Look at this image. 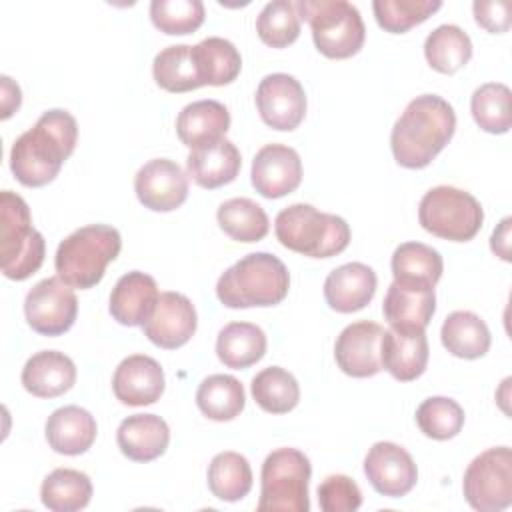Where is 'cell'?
<instances>
[{"label": "cell", "mask_w": 512, "mask_h": 512, "mask_svg": "<svg viewBox=\"0 0 512 512\" xmlns=\"http://www.w3.org/2000/svg\"><path fill=\"white\" fill-rule=\"evenodd\" d=\"M76 140V118L62 108L46 110L30 130L14 140L10 170L24 186H44L58 176L64 160L74 152Z\"/></svg>", "instance_id": "cell-1"}, {"label": "cell", "mask_w": 512, "mask_h": 512, "mask_svg": "<svg viewBox=\"0 0 512 512\" xmlns=\"http://www.w3.org/2000/svg\"><path fill=\"white\" fill-rule=\"evenodd\" d=\"M456 130V114L438 94H420L408 102L392 126L390 148L404 168H426L450 142Z\"/></svg>", "instance_id": "cell-2"}, {"label": "cell", "mask_w": 512, "mask_h": 512, "mask_svg": "<svg viewBox=\"0 0 512 512\" xmlns=\"http://www.w3.org/2000/svg\"><path fill=\"white\" fill-rule=\"evenodd\" d=\"M290 288L284 262L270 252H252L234 262L216 282V296L228 308L274 306Z\"/></svg>", "instance_id": "cell-3"}, {"label": "cell", "mask_w": 512, "mask_h": 512, "mask_svg": "<svg viewBox=\"0 0 512 512\" xmlns=\"http://www.w3.org/2000/svg\"><path fill=\"white\" fill-rule=\"evenodd\" d=\"M274 232L284 248L310 258L336 256L350 242V226L342 216L320 212L304 202L280 210Z\"/></svg>", "instance_id": "cell-4"}, {"label": "cell", "mask_w": 512, "mask_h": 512, "mask_svg": "<svg viewBox=\"0 0 512 512\" xmlns=\"http://www.w3.org/2000/svg\"><path fill=\"white\" fill-rule=\"evenodd\" d=\"M120 248L122 238L114 226L88 224L58 244L54 266L66 284L86 290L102 280L106 266L120 254Z\"/></svg>", "instance_id": "cell-5"}, {"label": "cell", "mask_w": 512, "mask_h": 512, "mask_svg": "<svg viewBox=\"0 0 512 512\" xmlns=\"http://www.w3.org/2000/svg\"><path fill=\"white\" fill-rule=\"evenodd\" d=\"M46 242L32 226L30 208L12 190L0 194V260L10 280H26L44 262Z\"/></svg>", "instance_id": "cell-6"}, {"label": "cell", "mask_w": 512, "mask_h": 512, "mask_svg": "<svg viewBox=\"0 0 512 512\" xmlns=\"http://www.w3.org/2000/svg\"><path fill=\"white\" fill-rule=\"evenodd\" d=\"M312 466L304 452L278 448L270 452L260 472V512H308V482Z\"/></svg>", "instance_id": "cell-7"}, {"label": "cell", "mask_w": 512, "mask_h": 512, "mask_svg": "<svg viewBox=\"0 0 512 512\" xmlns=\"http://www.w3.org/2000/svg\"><path fill=\"white\" fill-rule=\"evenodd\" d=\"M300 18L308 20L316 48L328 58L354 56L366 38L358 8L346 0H298Z\"/></svg>", "instance_id": "cell-8"}, {"label": "cell", "mask_w": 512, "mask_h": 512, "mask_svg": "<svg viewBox=\"0 0 512 512\" xmlns=\"http://www.w3.org/2000/svg\"><path fill=\"white\" fill-rule=\"evenodd\" d=\"M420 226L444 240L468 242L472 240L484 222V210L480 202L466 190L456 186H434L418 204Z\"/></svg>", "instance_id": "cell-9"}, {"label": "cell", "mask_w": 512, "mask_h": 512, "mask_svg": "<svg viewBox=\"0 0 512 512\" xmlns=\"http://www.w3.org/2000/svg\"><path fill=\"white\" fill-rule=\"evenodd\" d=\"M466 502L480 512H500L512 504V452L508 446L488 448L466 468Z\"/></svg>", "instance_id": "cell-10"}, {"label": "cell", "mask_w": 512, "mask_h": 512, "mask_svg": "<svg viewBox=\"0 0 512 512\" xmlns=\"http://www.w3.org/2000/svg\"><path fill=\"white\" fill-rule=\"evenodd\" d=\"M24 314L34 332L60 336L72 328L78 314V300L70 284L60 276H50L28 290Z\"/></svg>", "instance_id": "cell-11"}, {"label": "cell", "mask_w": 512, "mask_h": 512, "mask_svg": "<svg viewBox=\"0 0 512 512\" xmlns=\"http://www.w3.org/2000/svg\"><path fill=\"white\" fill-rule=\"evenodd\" d=\"M256 106L270 128L294 130L306 116V92L294 76L274 72L260 80Z\"/></svg>", "instance_id": "cell-12"}, {"label": "cell", "mask_w": 512, "mask_h": 512, "mask_svg": "<svg viewBox=\"0 0 512 512\" xmlns=\"http://www.w3.org/2000/svg\"><path fill=\"white\" fill-rule=\"evenodd\" d=\"M138 200L154 212H170L188 198V174L170 158H152L134 176Z\"/></svg>", "instance_id": "cell-13"}, {"label": "cell", "mask_w": 512, "mask_h": 512, "mask_svg": "<svg viewBox=\"0 0 512 512\" xmlns=\"http://www.w3.org/2000/svg\"><path fill=\"white\" fill-rule=\"evenodd\" d=\"M364 474L372 488L388 498L406 496L416 480L418 468L412 456L396 442H376L364 458Z\"/></svg>", "instance_id": "cell-14"}, {"label": "cell", "mask_w": 512, "mask_h": 512, "mask_svg": "<svg viewBox=\"0 0 512 512\" xmlns=\"http://www.w3.org/2000/svg\"><path fill=\"white\" fill-rule=\"evenodd\" d=\"M384 328L378 322L358 320L348 324L336 338L334 358L338 368L352 378H368L382 370L380 340Z\"/></svg>", "instance_id": "cell-15"}, {"label": "cell", "mask_w": 512, "mask_h": 512, "mask_svg": "<svg viewBox=\"0 0 512 512\" xmlns=\"http://www.w3.org/2000/svg\"><path fill=\"white\" fill-rule=\"evenodd\" d=\"M196 308L180 292H162L154 312L142 324L144 336L166 350L184 346L196 332Z\"/></svg>", "instance_id": "cell-16"}, {"label": "cell", "mask_w": 512, "mask_h": 512, "mask_svg": "<svg viewBox=\"0 0 512 512\" xmlns=\"http://www.w3.org/2000/svg\"><path fill=\"white\" fill-rule=\"evenodd\" d=\"M252 186L264 198H282L302 182V160L286 144H266L252 160Z\"/></svg>", "instance_id": "cell-17"}, {"label": "cell", "mask_w": 512, "mask_h": 512, "mask_svg": "<svg viewBox=\"0 0 512 512\" xmlns=\"http://www.w3.org/2000/svg\"><path fill=\"white\" fill-rule=\"evenodd\" d=\"M430 348L420 328H388L380 340L382 368L400 382L416 380L428 364Z\"/></svg>", "instance_id": "cell-18"}, {"label": "cell", "mask_w": 512, "mask_h": 512, "mask_svg": "<svg viewBox=\"0 0 512 512\" xmlns=\"http://www.w3.org/2000/svg\"><path fill=\"white\" fill-rule=\"evenodd\" d=\"M112 390L126 406L154 404L164 392V370L152 356H126L114 370Z\"/></svg>", "instance_id": "cell-19"}, {"label": "cell", "mask_w": 512, "mask_h": 512, "mask_svg": "<svg viewBox=\"0 0 512 512\" xmlns=\"http://www.w3.org/2000/svg\"><path fill=\"white\" fill-rule=\"evenodd\" d=\"M376 272L362 262H348L334 268L324 280V298L336 312L362 310L376 292Z\"/></svg>", "instance_id": "cell-20"}, {"label": "cell", "mask_w": 512, "mask_h": 512, "mask_svg": "<svg viewBox=\"0 0 512 512\" xmlns=\"http://www.w3.org/2000/svg\"><path fill=\"white\" fill-rule=\"evenodd\" d=\"M156 280L140 270L126 272L110 292V314L124 326H142L156 308Z\"/></svg>", "instance_id": "cell-21"}, {"label": "cell", "mask_w": 512, "mask_h": 512, "mask_svg": "<svg viewBox=\"0 0 512 512\" xmlns=\"http://www.w3.org/2000/svg\"><path fill=\"white\" fill-rule=\"evenodd\" d=\"M20 380L32 396L56 398L74 386L76 366L64 352L40 350L26 360Z\"/></svg>", "instance_id": "cell-22"}, {"label": "cell", "mask_w": 512, "mask_h": 512, "mask_svg": "<svg viewBox=\"0 0 512 512\" xmlns=\"http://www.w3.org/2000/svg\"><path fill=\"white\" fill-rule=\"evenodd\" d=\"M120 452L134 462H150L162 456L170 442V428L156 414H132L116 430Z\"/></svg>", "instance_id": "cell-23"}, {"label": "cell", "mask_w": 512, "mask_h": 512, "mask_svg": "<svg viewBox=\"0 0 512 512\" xmlns=\"http://www.w3.org/2000/svg\"><path fill=\"white\" fill-rule=\"evenodd\" d=\"M228 128L230 112L218 100H196L186 104L176 118V134L190 150L222 140Z\"/></svg>", "instance_id": "cell-24"}, {"label": "cell", "mask_w": 512, "mask_h": 512, "mask_svg": "<svg viewBox=\"0 0 512 512\" xmlns=\"http://www.w3.org/2000/svg\"><path fill=\"white\" fill-rule=\"evenodd\" d=\"M46 440L58 454L78 456L84 454L96 440V420L80 406H62L46 420Z\"/></svg>", "instance_id": "cell-25"}, {"label": "cell", "mask_w": 512, "mask_h": 512, "mask_svg": "<svg viewBox=\"0 0 512 512\" xmlns=\"http://www.w3.org/2000/svg\"><path fill=\"white\" fill-rule=\"evenodd\" d=\"M242 166L240 150L228 138L190 150L186 158L188 176L202 188H218L232 182Z\"/></svg>", "instance_id": "cell-26"}, {"label": "cell", "mask_w": 512, "mask_h": 512, "mask_svg": "<svg viewBox=\"0 0 512 512\" xmlns=\"http://www.w3.org/2000/svg\"><path fill=\"white\" fill-rule=\"evenodd\" d=\"M394 282L414 290H430L442 276L444 262L438 250L422 242H402L392 254Z\"/></svg>", "instance_id": "cell-27"}, {"label": "cell", "mask_w": 512, "mask_h": 512, "mask_svg": "<svg viewBox=\"0 0 512 512\" xmlns=\"http://www.w3.org/2000/svg\"><path fill=\"white\" fill-rule=\"evenodd\" d=\"M436 310V294L430 290H414L392 282L382 302V312L392 328H420L432 320Z\"/></svg>", "instance_id": "cell-28"}, {"label": "cell", "mask_w": 512, "mask_h": 512, "mask_svg": "<svg viewBox=\"0 0 512 512\" xmlns=\"http://www.w3.org/2000/svg\"><path fill=\"white\" fill-rule=\"evenodd\" d=\"M440 338L452 356L466 360L484 356L492 342L486 322L470 310H456L448 314L442 322Z\"/></svg>", "instance_id": "cell-29"}, {"label": "cell", "mask_w": 512, "mask_h": 512, "mask_svg": "<svg viewBox=\"0 0 512 512\" xmlns=\"http://www.w3.org/2000/svg\"><path fill=\"white\" fill-rule=\"evenodd\" d=\"M216 354L228 368H248L266 354V334L252 322H230L218 332Z\"/></svg>", "instance_id": "cell-30"}, {"label": "cell", "mask_w": 512, "mask_h": 512, "mask_svg": "<svg viewBox=\"0 0 512 512\" xmlns=\"http://www.w3.org/2000/svg\"><path fill=\"white\" fill-rule=\"evenodd\" d=\"M92 498V482L88 474L74 468L52 470L42 486L40 500L52 512H76L88 506Z\"/></svg>", "instance_id": "cell-31"}, {"label": "cell", "mask_w": 512, "mask_h": 512, "mask_svg": "<svg viewBox=\"0 0 512 512\" xmlns=\"http://www.w3.org/2000/svg\"><path fill=\"white\" fill-rule=\"evenodd\" d=\"M196 404L210 420H232L244 410V386L230 374H212L200 382L196 390Z\"/></svg>", "instance_id": "cell-32"}, {"label": "cell", "mask_w": 512, "mask_h": 512, "mask_svg": "<svg viewBox=\"0 0 512 512\" xmlns=\"http://www.w3.org/2000/svg\"><path fill=\"white\" fill-rule=\"evenodd\" d=\"M196 66L200 72L202 84L224 86L236 80L242 68V58L238 48L220 36H208L196 46H192Z\"/></svg>", "instance_id": "cell-33"}, {"label": "cell", "mask_w": 512, "mask_h": 512, "mask_svg": "<svg viewBox=\"0 0 512 512\" xmlns=\"http://www.w3.org/2000/svg\"><path fill=\"white\" fill-rule=\"evenodd\" d=\"M428 64L442 74H454L472 58L470 36L456 24H440L424 40Z\"/></svg>", "instance_id": "cell-34"}, {"label": "cell", "mask_w": 512, "mask_h": 512, "mask_svg": "<svg viewBox=\"0 0 512 512\" xmlns=\"http://www.w3.org/2000/svg\"><path fill=\"white\" fill-rule=\"evenodd\" d=\"M152 74L156 84L168 92H188L204 86L192 46L188 44H174L160 50L154 56Z\"/></svg>", "instance_id": "cell-35"}, {"label": "cell", "mask_w": 512, "mask_h": 512, "mask_svg": "<svg viewBox=\"0 0 512 512\" xmlns=\"http://www.w3.org/2000/svg\"><path fill=\"white\" fill-rule=\"evenodd\" d=\"M220 228L238 242H258L268 234L270 220L264 208L250 198H230L216 212Z\"/></svg>", "instance_id": "cell-36"}, {"label": "cell", "mask_w": 512, "mask_h": 512, "mask_svg": "<svg viewBox=\"0 0 512 512\" xmlns=\"http://www.w3.org/2000/svg\"><path fill=\"white\" fill-rule=\"evenodd\" d=\"M208 488L224 502L242 500L252 488V468L238 452H220L208 466Z\"/></svg>", "instance_id": "cell-37"}, {"label": "cell", "mask_w": 512, "mask_h": 512, "mask_svg": "<svg viewBox=\"0 0 512 512\" xmlns=\"http://www.w3.org/2000/svg\"><path fill=\"white\" fill-rule=\"evenodd\" d=\"M256 404L270 414H286L296 408L300 400L298 380L280 366L260 370L250 384Z\"/></svg>", "instance_id": "cell-38"}, {"label": "cell", "mask_w": 512, "mask_h": 512, "mask_svg": "<svg viewBox=\"0 0 512 512\" xmlns=\"http://www.w3.org/2000/svg\"><path fill=\"white\" fill-rule=\"evenodd\" d=\"M512 94L502 82H486L472 92L470 110L476 124L490 134H504L512 124Z\"/></svg>", "instance_id": "cell-39"}, {"label": "cell", "mask_w": 512, "mask_h": 512, "mask_svg": "<svg viewBox=\"0 0 512 512\" xmlns=\"http://www.w3.org/2000/svg\"><path fill=\"white\" fill-rule=\"evenodd\" d=\"M256 32L260 40L272 48L292 44L300 34V14L290 0H272L264 4L256 18Z\"/></svg>", "instance_id": "cell-40"}, {"label": "cell", "mask_w": 512, "mask_h": 512, "mask_svg": "<svg viewBox=\"0 0 512 512\" xmlns=\"http://www.w3.org/2000/svg\"><path fill=\"white\" fill-rule=\"evenodd\" d=\"M420 432L434 440L454 438L464 426L462 406L446 396H430L416 408Z\"/></svg>", "instance_id": "cell-41"}, {"label": "cell", "mask_w": 512, "mask_h": 512, "mask_svg": "<svg viewBox=\"0 0 512 512\" xmlns=\"http://www.w3.org/2000/svg\"><path fill=\"white\" fill-rule=\"evenodd\" d=\"M442 8L440 0H374L372 10L376 22L392 34H402L424 22Z\"/></svg>", "instance_id": "cell-42"}, {"label": "cell", "mask_w": 512, "mask_h": 512, "mask_svg": "<svg viewBox=\"0 0 512 512\" xmlns=\"http://www.w3.org/2000/svg\"><path fill=\"white\" fill-rule=\"evenodd\" d=\"M204 4L200 0H152L150 18L166 34H190L204 22Z\"/></svg>", "instance_id": "cell-43"}, {"label": "cell", "mask_w": 512, "mask_h": 512, "mask_svg": "<svg viewBox=\"0 0 512 512\" xmlns=\"http://www.w3.org/2000/svg\"><path fill=\"white\" fill-rule=\"evenodd\" d=\"M318 504L324 512H354L362 504V492L350 476L330 474L318 486Z\"/></svg>", "instance_id": "cell-44"}, {"label": "cell", "mask_w": 512, "mask_h": 512, "mask_svg": "<svg viewBox=\"0 0 512 512\" xmlns=\"http://www.w3.org/2000/svg\"><path fill=\"white\" fill-rule=\"evenodd\" d=\"M510 8L508 0H476L472 4L476 22L488 32H506L510 28Z\"/></svg>", "instance_id": "cell-45"}, {"label": "cell", "mask_w": 512, "mask_h": 512, "mask_svg": "<svg viewBox=\"0 0 512 512\" xmlns=\"http://www.w3.org/2000/svg\"><path fill=\"white\" fill-rule=\"evenodd\" d=\"M510 218H504L498 228H494L492 238H490V248L496 256H500L502 260H510Z\"/></svg>", "instance_id": "cell-46"}, {"label": "cell", "mask_w": 512, "mask_h": 512, "mask_svg": "<svg viewBox=\"0 0 512 512\" xmlns=\"http://www.w3.org/2000/svg\"><path fill=\"white\" fill-rule=\"evenodd\" d=\"M2 118H8L14 110H18L22 96L18 84L12 82L10 76H2Z\"/></svg>", "instance_id": "cell-47"}]
</instances>
